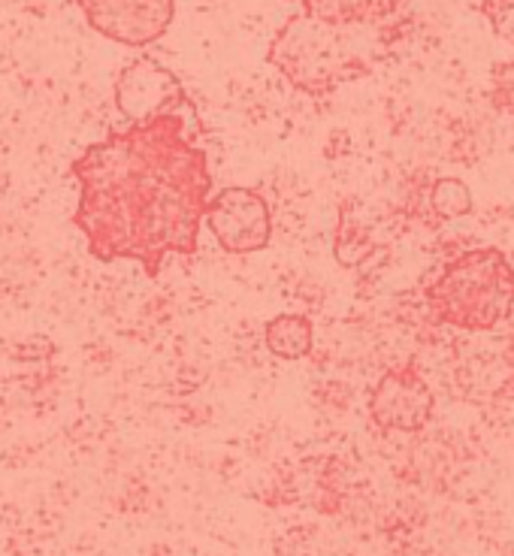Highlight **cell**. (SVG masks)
<instances>
[{
  "label": "cell",
  "mask_w": 514,
  "mask_h": 556,
  "mask_svg": "<svg viewBox=\"0 0 514 556\" xmlns=\"http://www.w3.org/2000/svg\"><path fill=\"white\" fill-rule=\"evenodd\" d=\"M203 134L197 103L181 98L112 127L70 164L79 185L73 224L95 261H134L158 281L170 257H195L215 194Z\"/></svg>",
  "instance_id": "6da1fadb"
},
{
  "label": "cell",
  "mask_w": 514,
  "mask_h": 556,
  "mask_svg": "<svg viewBox=\"0 0 514 556\" xmlns=\"http://www.w3.org/2000/svg\"><path fill=\"white\" fill-rule=\"evenodd\" d=\"M405 37L409 28L327 25L306 13H297L285 18V25L273 34L266 46V61L300 94L327 98L336 88L369 76Z\"/></svg>",
  "instance_id": "7a4b0ae2"
},
{
  "label": "cell",
  "mask_w": 514,
  "mask_h": 556,
  "mask_svg": "<svg viewBox=\"0 0 514 556\" xmlns=\"http://www.w3.org/2000/svg\"><path fill=\"white\" fill-rule=\"evenodd\" d=\"M432 318L463 333H493L514 315V266L497 245L460 251L424 288Z\"/></svg>",
  "instance_id": "3957f363"
},
{
  "label": "cell",
  "mask_w": 514,
  "mask_h": 556,
  "mask_svg": "<svg viewBox=\"0 0 514 556\" xmlns=\"http://www.w3.org/2000/svg\"><path fill=\"white\" fill-rule=\"evenodd\" d=\"M203 224H209L224 254L234 257L258 254L273 242V208L258 188L227 185L215 191L209 197Z\"/></svg>",
  "instance_id": "277c9868"
},
{
  "label": "cell",
  "mask_w": 514,
  "mask_h": 556,
  "mask_svg": "<svg viewBox=\"0 0 514 556\" xmlns=\"http://www.w3.org/2000/svg\"><path fill=\"white\" fill-rule=\"evenodd\" d=\"M76 7L95 34L127 49L152 46L176 22V0H76Z\"/></svg>",
  "instance_id": "5b68a950"
},
{
  "label": "cell",
  "mask_w": 514,
  "mask_h": 556,
  "mask_svg": "<svg viewBox=\"0 0 514 556\" xmlns=\"http://www.w3.org/2000/svg\"><path fill=\"white\" fill-rule=\"evenodd\" d=\"M432 412L436 396L415 363L390 366L369 393V417L385 432H421Z\"/></svg>",
  "instance_id": "8992f818"
},
{
  "label": "cell",
  "mask_w": 514,
  "mask_h": 556,
  "mask_svg": "<svg viewBox=\"0 0 514 556\" xmlns=\"http://www.w3.org/2000/svg\"><path fill=\"white\" fill-rule=\"evenodd\" d=\"M188 98L179 76L154 58H137L115 79V110L125 122H142Z\"/></svg>",
  "instance_id": "52a82bcc"
},
{
  "label": "cell",
  "mask_w": 514,
  "mask_h": 556,
  "mask_svg": "<svg viewBox=\"0 0 514 556\" xmlns=\"http://www.w3.org/2000/svg\"><path fill=\"white\" fill-rule=\"evenodd\" d=\"M303 13L327 25H363V28H409L415 15L409 0H300Z\"/></svg>",
  "instance_id": "ba28073f"
},
{
  "label": "cell",
  "mask_w": 514,
  "mask_h": 556,
  "mask_svg": "<svg viewBox=\"0 0 514 556\" xmlns=\"http://www.w3.org/2000/svg\"><path fill=\"white\" fill-rule=\"evenodd\" d=\"M264 345L278 361H306L312 348H315V327H312V320L306 315L285 312V315L266 320Z\"/></svg>",
  "instance_id": "9c48e42d"
},
{
  "label": "cell",
  "mask_w": 514,
  "mask_h": 556,
  "mask_svg": "<svg viewBox=\"0 0 514 556\" xmlns=\"http://www.w3.org/2000/svg\"><path fill=\"white\" fill-rule=\"evenodd\" d=\"M427 212L436 222H457L475 212V197L469 185L454 176H442L427 188Z\"/></svg>",
  "instance_id": "30bf717a"
},
{
  "label": "cell",
  "mask_w": 514,
  "mask_h": 556,
  "mask_svg": "<svg viewBox=\"0 0 514 556\" xmlns=\"http://www.w3.org/2000/svg\"><path fill=\"white\" fill-rule=\"evenodd\" d=\"M490 103L493 110L514 118V61H502L490 76Z\"/></svg>",
  "instance_id": "8fae6325"
},
{
  "label": "cell",
  "mask_w": 514,
  "mask_h": 556,
  "mask_svg": "<svg viewBox=\"0 0 514 556\" xmlns=\"http://www.w3.org/2000/svg\"><path fill=\"white\" fill-rule=\"evenodd\" d=\"M478 13L490 22L500 40L514 46V0H478Z\"/></svg>",
  "instance_id": "7c38bea8"
}]
</instances>
